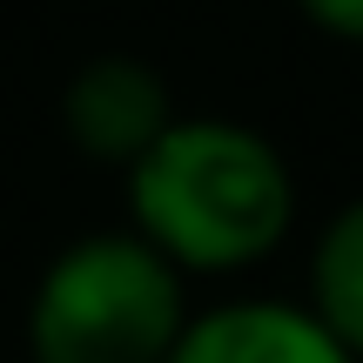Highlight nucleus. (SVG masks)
<instances>
[{
  "instance_id": "obj_6",
  "label": "nucleus",
  "mask_w": 363,
  "mask_h": 363,
  "mask_svg": "<svg viewBox=\"0 0 363 363\" xmlns=\"http://www.w3.org/2000/svg\"><path fill=\"white\" fill-rule=\"evenodd\" d=\"M296 7H303V21H310L316 34L363 48V0H296Z\"/></svg>"
},
{
  "instance_id": "obj_3",
  "label": "nucleus",
  "mask_w": 363,
  "mask_h": 363,
  "mask_svg": "<svg viewBox=\"0 0 363 363\" xmlns=\"http://www.w3.org/2000/svg\"><path fill=\"white\" fill-rule=\"evenodd\" d=\"M175 121L182 108H175L169 74L148 67L142 54H94L61 88V135L74 142L81 162L115 175H128Z\"/></svg>"
},
{
  "instance_id": "obj_5",
  "label": "nucleus",
  "mask_w": 363,
  "mask_h": 363,
  "mask_svg": "<svg viewBox=\"0 0 363 363\" xmlns=\"http://www.w3.org/2000/svg\"><path fill=\"white\" fill-rule=\"evenodd\" d=\"M303 303L323 316V330L363 363V195L330 208V222L310 242L303 269Z\"/></svg>"
},
{
  "instance_id": "obj_1",
  "label": "nucleus",
  "mask_w": 363,
  "mask_h": 363,
  "mask_svg": "<svg viewBox=\"0 0 363 363\" xmlns=\"http://www.w3.org/2000/svg\"><path fill=\"white\" fill-rule=\"evenodd\" d=\"M128 229L189 283L262 269L296 229V175L262 128L229 115H182L128 175Z\"/></svg>"
},
{
  "instance_id": "obj_2",
  "label": "nucleus",
  "mask_w": 363,
  "mask_h": 363,
  "mask_svg": "<svg viewBox=\"0 0 363 363\" xmlns=\"http://www.w3.org/2000/svg\"><path fill=\"white\" fill-rule=\"evenodd\" d=\"M189 316V276L162 249L135 229H94L34 276L27 363H169Z\"/></svg>"
},
{
  "instance_id": "obj_4",
  "label": "nucleus",
  "mask_w": 363,
  "mask_h": 363,
  "mask_svg": "<svg viewBox=\"0 0 363 363\" xmlns=\"http://www.w3.org/2000/svg\"><path fill=\"white\" fill-rule=\"evenodd\" d=\"M169 363H357L303 296H222L189 316Z\"/></svg>"
}]
</instances>
